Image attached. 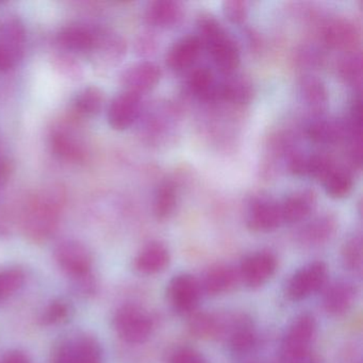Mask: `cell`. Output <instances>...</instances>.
<instances>
[{
  "label": "cell",
  "instance_id": "cell-1",
  "mask_svg": "<svg viewBox=\"0 0 363 363\" xmlns=\"http://www.w3.org/2000/svg\"><path fill=\"white\" fill-rule=\"evenodd\" d=\"M65 201L62 190L56 186L29 197L22 216L25 233L35 241L50 237L58 227Z\"/></svg>",
  "mask_w": 363,
  "mask_h": 363
},
{
  "label": "cell",
  "instance_id": "cell-2",
  "mask_svg": "<svg viewBox=\"0 0 363 363\" xmlns=\"http://www.w3.org/2000/svg\"><path fill=\"white\" fill-rule=\"evenodd\" d=\"M197 26L199 33L197 37L201 40L203 48H207L211 55L218 71L224 75H233L241 63L240 48L235 40L212 16H201Z\"/></svg>",
  "mask_w": 363,
  "mask_h": 363
},
{
  "label": "cell",
  "instance_id": "cell-3",
  "mask_svg": "<svg viewBox=\"0 0 363 363\" xmlns=\"http://www.w3.org/2000/svg\"><path fill=\"white\" fill-rule=\"evenodd\" d=\"M316 333L318 322L313 314L303 313L295 318L282 339V357L291 363L310 354Z\"/></svg>",
  "mask_w": 363,
  "mask_h": 363
},
{
  "label": "cell",
  "instance_id": "cell-4",
  "mask_svg": "<svg viewBox=\"0 0 363 363\" xmlns=\"http://www.w3.org/2000/svg\"><path fill=\"white\" fill-rule=\"evenodd\" d=\"M114 328L121 339L129 344H143L154 330V320L145 310L135 305H125L116 311Z\"/></svg>",
  "mask_w": 363,
  "mask_h": 363
},
{
  "label": "cell",
  "instance_id": "cell-5",
  "mask_svg": "<svg viewBox=\"0 0 363 363\" xmlns=\"http://www.w3.org/2000/svg\"><path fill=\"white\" fill-rule=\"evenodd\" d=\"M328 281V267L323 261H314L297 269L286 286L291 301L298 303L324 290Z\"/></svg>",
  "mask_w": 363,
  "mask_h": 363
},
{
  "label": "cell",
  "instance_id": "cell-6",
  "mask_svg": "<svg viewBox=\"0 0 363 363\" xmlns=\"http://www.w3.org/2000/svg\"><path fill=\"white\" fill-rule=\"evenodd\" d=\"M50 144L52 152L67 162H84L89 155L86 142L72 121H62L52 129Z\"/></svg>",
  "mask_w": 363,
  "mask_h": 363
},
{
  "label": "cell",
  "instance_id": "cell-7",
  "mask_svg": "<svg viewBox=\"0 0 363 363\" xmlns=\"http://www.w3.org/2000/svg\"><path fill=\"white\" fill-rule=\"evenodd\" d=\"M167 299L174 311L182 315H189L197 311L203 289L201 281L188 273L177 274L167 284Z\"/></svg>",
  "mask_w": 363,
  "mask_h": 363
},
{
  "label": "cell",
  "instance_id": "cell-8",
  "mask_svg": "<svg viewBox=\"0 0 363 363\" xmlns=\"http://www.w3.org/2000/svg\"><path fill=\"white\" fill-rule=\"evenodd\" d=\"M278 261L273 252L262 250L252 252L242 260L238 267L240 282L246 288L256 290L265 286L276 274Z\"/></svg>",
  "mask_w": 363,
  "mask_h": 363
},
{
  "label": "cell",
  "instance_id": "cell-9",
  "mask_svg": "<svg viewBox=\"0 0 363 363\" xmlns=\"http://www.w3.org/2000/svg\"><path fill=\"white\" fill-rule=\"evenodd\" d=\"M55 258L63 272L75 278H86L92 269V255L78 241L60 242L55 250Z\"/></svg>",
  "mask_w": 363,
  "mask_h": 363
},
{
  "label": "cell",
  "instance_id": "cell-10",
  "mask_svg": "<svg viewBox=\"0 0 363 363\" xmlns=\"http://www.w3.org/2000/svg\"><path fill=\"white\" fill-rule=\"evenodd\" d=\"M322 33L327 48L345 54L357 52L361 41L360 30L350 18H333L325 24Z\"/></svg>",
  "mask_w": 363,
  "mask_h": 363
},
{
  "label": "cell",
  "instance_id": "cell-11",
  "mask_svg": "<svg viewBox=\"0 0 363 363\" xmlns=\"http://www.w3.org/2000/svg\"><path fill=\"white\" fill-rule=\"evenodd\" d=\"M246 225L255 233H272L279 228L284 225L280 203L267 197H257L250 203Z\"/></svg>",
  "mask_w": 363,
  "mask_h": 363
},
{
  "label": "cell",
  "instance_id": "cell-12",
  "mask_svg": "<svg viewBox=\"0 0 363 363\" xmlns=\"http://www.w3.org/2000/svg\"><path fill=\"white\" fill-rule=\"evenodd\" d=\"M160 78L161 69L158 65L150 61H142L130 65L123 72L121 84L127 92L142 96L154 90Z\"/></svg>",
  "mask_w": 363,
  "mask_h": 363
},
{
  "label": "cell",
  "instance_id": "cell-13",
  "mask_svg": "<svg viewBox=\"0 0 363 363\" xmlns=\"http://www.w3.org/2000/svg\"><path fill=\"white\" fill-rule=\"evenodd\" d=\"M324 289L323 309L331 316H341L347 313L358 298V288L350 280H335Z\"/></svg>",
  "mask_w": 363,
  "mask_h": 363
},
{
  "label": "cell",
  "instance_id": "cell-14",
  "mask_svg": "<svg viewBox=\"0 0 363 363\" xmlns=\"http://www.w3.org/2000/svg\"><path fill=\"white\" fill-rule=\"evenodd\" d=\"M230 320L231 313L195 311L190 315L189 330L197 339L224 341Z\"/></svg>",
  "mask_w": 363,
  "mask_h": 363
},
{
  "label": "cell",
  "instance_id": "cell-15",
  "mask_svg": "<svg viewBox=\"0 0 363 363\" xmlns=\"http://www.w3.org/2000/svg\"><path fill=\"white\" fill-rule=\"evenodd\" d=\"M142 109V96L124 92L114 97L108 108V122L116 130L129 128L139 118Z\"/></svg>",
  "mask_w": 363,
  "mask_h": 363
},
{
  "label": "cell",
  "instance_id": "cell-16",
  "mask_svg": "<svg viewBox=\"0 0 363 363\" xmlns=\"http://www.w3.org/2000/svg\"><path fill=\"white\" fill-rule=\"evenodd\" d=\"M335 161L324 154H293L289 159V171L296 177H309L323 182L331 173Z\"/></svg>",
  "mask_w": 363,
  "mask_h": 363
},
{
  "label": "cell",
  "instance_id": "cell-17",
  "mask_svg": "<svg viewBox=\"0 0 363 363\" xmlns=\"http://www.w3.org/2000/svg\"><path fill=\"white\" fill-rule=\"evenodd\" d=\"M99 30L88 25H69L57 35V43L65 52L91 54L96 43Z\"/></svg>",
  "mask_w": 363,
  "mask_h": 363
},
{
  "label": "cell",
  "instance_id": "cell-18",
  "mask_svg": "<svg viewBox=\"0 0 363 363\" xmlns=\"http://www.w3.org/2000/svg\"><path fill=\"white\" fill-rule=\"evenodd\" d=\"M280 203L284 224H297L307 220L315 209L318 197L311 190L292 193Z\"/></svg>",
  "mask_w": 363,
  "mask_h": 363
},
{
  "label": "cell",
  "instance_id": "cell-19",
  "mask_svg": "<svg viewBox=\"0 0 363 363\" xmlns=\"http://www.w3.org/2000/svg\"><path fill=\"white\" fill-rule=\"evenodd\" d=\"M225 342L233 354H246L252 352L258 342L252 318L246 314L235 313V320Z\"/></svg>",
  "mask_w": 363,
  "mask_h": 363
},
{
  "label": "cell",
  "instance_id": "cell-20",
  "mask_svg": "<svg viewBox=\"0 0 363 363\" xmlns=\"http://www.w3.org/2000/svg\"><path fill=\"white\" fill-rule=\"evenodd\" d=\"M240 282L238 269L228 264H220L212 267L201 280L203 294L208 296H220L230 292Z\"/></svg>",
  "mask_w": 363,
  "mask_h": 363
},
{
  "label": "cell",
  "instance_id": "cell-21",
  "mask_svg": "<svg viewBox=\"0 0 363 363\" xmlns=\"http://www.w3.org/2000/svg\"><path fill=\"white\" fill-rule=\"evenodd\" d=\"M25 45L26 29L22 21L14 16L0 18V46L18 62L24 56Z\"/></svg>",
  "mask_w": 363,
  "mask_h": 363
},
{
  "label": "cell",
  "instance_id": "cell-22",
  "mask_svg": "<svg viewBox=\"0 0 363 363\" xmlns=\"http://www.w3.org/2000/svg\"><path fill=\"white\" fill-rule=\"evenodd\" d=\"M201 40L197 35H186L172 45L167 54V67L173 71L180 72L194 65L201 55Z\"/></svg>",
  "mask_w": 363,
  "mask_h": 363
},
{
  "label": "cell",
  "instance_id": "cell-23",
  "mask_svg": "<svg viewBox=\"0 0 363 363\" xmlns=\"http://www.w3.org/2000/svg\"><path fill=\"white\" fill-rule=\"evenodd\" d=\"M184 16V7L175 0H156L148 4L145 20L150 26L167 29L179 24Z\"/></svg>",
  "mask_w": 363,
  "mask_h": 363
},
{
  "label": "cell",
  "instance_id": "cell-24",
  "mask_svg": "<svg viewBox=\"0 0 363 363\" xmlns=\"http://www.w3.org/2000/svg\"><path fill=\"white\" fill-rule=\"evenodd\" d=\"M171 262V255L164 244L152 242L142 248L135 259V267L143 275L162 273Z\"/></svg>",
  "mask_w": 363,
  "mask_h": 363
},
{
  "label": "cell",
  "instance_id": "cell-25",
  "mask_svg": "<svg viewBox=\"0 0 363 363\" xmlns=\"http://www.w3.org/2000/svg\"><path fill=\"white\" fill-rule=\"evenodd\" d=\"M127 45L121 35L105 29H99L96 43L91 55L101 63L114 65L120 62L126 55Z\"/></svg>",
  "mask_w": 363,
  "mask_h": 363
},
{
  "label": "cell",
  "instance_id": "cell-26",
  "mask_svg": "<svg viewBox=\"0 0 363 363\" xmlns=\"http://www.w3.org/2000/svg\"><path fill=\"white\" fill-rule=\"evenodd\" d=\"M337 220L333 216H320L308 223L299 230L297 240L308 247H315L330 241L337 231Z\"/></svg>",
  "mask_w": 363,
  "mask_h": 363
},
{
  "label": "cell",
  "instance_id": "cell-27",
  "mask_svg": "<svg viewBox=\"0 0 363 363\" xmlns=\"http://www.w3.org/2000/svg\"><path fill=\"white\" fill-rule=\"evenodd\" d=\"M63 342L69 363H103V350L94 337L84 335Z\"/></svg>",
  "mask_w": 363,
  "mask_h": 363
},
{
  "label": "cell",
  "instance_id": "cell-28",
  "mask_svg": "<svg viewBox=\"0 0 363 363\" xmlns=\"http://www.w3.org/2000/svg\"><path fill=\"white\" fill-rule=\"evenodd\" d=\"M310 141L320 145H333L347 138L346 123L327 118H318L308 126Z\"/></svg>",
  "mask_w": 363,
  "mask_h": 363
},
{
  "label": "cell",
  "instance_id": "cell-29",
  "mask_svg": "<svg viewBox=\"0 0 363 363\" xmlns=\"http://www.w3.org/2000/svg\"><path fill=\"white\" fill-rule=\"evenodd\" d=\"M254 94L252 82L242 76L230 75L224 82H218V101L244 106L252 101Z\"/></svg>",
  "mask_w": 363,
  "mask_h": 363
},
{
  "label": "cell",
  "instance_id": "cell-30",
  "mask_svg": "<svg viewBox=\"0 0 363 363\" xmlns=\"http://www.w3.org/2000/svg\"><path fill=\"white\" fill-rule=\"evenodd\" d=\"M299 94L301 101L312 113L318 116L326 110L328 105V92L324 82L316 76H303L299 82Z\"/></svg>",
  "mask_w": 363,
  "mask_h": 363
},
{
  "label": "cell",
  "instance_id": "cell-31",
  "mask_svg": "<svg viewBox=\"0 0 363 363\" xmlns=\"http://www.w3.org/2000/svg\"><path fill=\"white\" fill-rule=\"evenodd\" d=\"M188 88L193 96L203 101H218V82L209 67L193 69L189 76Z\"/></svg>",
  "mask_w": 363,
  "mask_h": 363
},
{
  "label": "cell",
  "instance_id": "cell-32",
  "mask_svg": "<svg viewBox=\"0 0 363 363\" xmlns=\"http://www.w3.org/2000/svg\"><path fill=\"white\" fill-rule=\"evenodd\" d=\"M178 203V189L172 182L159 186L155 195L154 214L158 220H167L173 216Z\"/></svg>",
  "mask_w": 363,
  "mask_h": 363
},
{
  "label": "cell",
  "instance_id": "cell-33",
  "mask_svg": "<svg viewBox=\"0 0 363 363\" xmlns=\"http://www.w3.org/2000/svg\"><path fill=\"white\" fill-rule=\"evenodd\" d=\"M103 92L96 86H88L77 93L73 101V109L80 118L97 116L103 109Z\"/></svg>",
  "mask_w": 363,
  "mask_h": 363
},
{
  "label": "cell",
  "instance_id": "cell-34",
  "mask_svg": "<svg viewBox=\"0 0 363 363\" xmlns=\"http://www.w3.org/2000/svg\"><path fill=\"white\" fill-rule=\"evenodd\" d=\"M325 192L333 199H343L352 192L354 178L348 169L335 167L322 182Z\"/></svg>",
  "mask_w": 363,
  "mask_h": 363
},
{
  "label": "cell",
  "instance_id": "cell-35",
  "mask_svg": "<svg viewBox=\"0 0 363 363\" xmlns=\"http://www.w3.org/2000/svg\"><path fill=\"white\" fill-rule=\"evenodd\" d=\"M341 259L346 271L361 275L363 267V242L361 235L348 238L341 250Z\"/></svg>",
  "mask_w": 363,
  "mask_h": 363
},
{
  "label": "cell",
  "instance_id": "cell-36",
  "mask_svg": "<svg viewBox=\"0 0 363 363\" xmlns=\"http://www.w3.org/2000/svg\"><path fill=\"white\" fill-rule=\"evenodd\" d=\"M340 77L347 86L354 90H361L362 84V56L360 52H354L346 54L339 63Z\"/></svg>",
  "mask_w": 363,
  "mask_h": 363
},
{
  "label": "cell",
  "instance_id": "cell-37",
  "mask_svg": "<svg viewBox=\"0 0 363 363\" xmlns=\"http://www.w3.org/2000/svg\"><path fill=\"white\" fill-rule=\"evenodd\" d=\"M52 67L63 77L71 80L82 79L84 69L77 59L71 54H58L52 58Z\"/></svg>",
  "mask_w": 363,
  "mask_h": 363
},
{
  "label": "cell",
  "instance_id": "cell-38",
  "mask_svg": "<svg viewBox=\"0 0 363 363\" xmlns=\"http://www.w3.org/2000/svg\"><path fill=\"white\" fill-rule=\"evenodd\" d=\"M225 18L235 25H242L247 20L250 5L244 0H226L222 4Z\"/></svg>",
  "mask_w": 363,
  "mask_h": 363
},
{
  "label": "cell",
  "instance_id": "cell-39",
  "mask_svg": "<svg viewBox=\"0 0 363 363\" xmlns=\"http://www.w3.org/2000/svg\"><path fill=\"white\" fill-rule=\"evenodd\" d=\"M169 363H208V360L199 350L184 346L174 352Z\"/></svg>",
  "mask_w": 363,
  "mask_h": 363
},
{
  "label": "cell",
  "instance_id": "cell-40",
  "mask_svg": "<svg viewBox=\"0 0 363 363\" xmlns=\"http://www.w3.org/2000/svg\"><path fill=\"white\" fill-rule=\"evenodd\" d=\"M67 312H69V310H67V307L65 303H52L46 310L45 313H44V322L48 323V324L60 322V320H65L67 318Z\"/></svg>",
  "mask_w": 363,
  "mask_h": 363
},
{
  "label": "cell",
  "instance_id": "cell-41",
  "mask_svg": "<svg viewBox=\"0 0 363 363\" xmlns=\"http://www.w3.org/2000/svg\"><path fill=\"white\" fill-rule=\"evenodd\" d=\"M18 63V61H16L7 50H4V48L0 46V73L9 72L10 69H13Z\"/></svg>",
  "mask_w": 363,
  "mask_h": 363
},
{
  "label": "cell",
  "instance_id": "cell-42",
  "mask_svg": "<svg viewBox=\"0 0 363 363\" xmlns=\"http://www.w3.org/2000/svg\"><path fill=\"white\" fill-rule=\"evenodd\" d=\"M0 363H33L26 354L20 352H13L4 357Z\"/></svg>",
  "mask_w": 363,
  "mask_h": 363
},
{
  "label": "cell",
  "instance_id": "cell-43",
  "mask_svg": "<svg viewBox=\"0 0 363 363\" xmlns=\"http://www.w3.org/2000/svg\"><path fill=\"white\" fill-rule=\"evenodd\" d=\"M291 363H320V361L311 352L310 354H306V356L301 357V358L297 359V360L293 361Z\"/></svg>",
  "mask_w": 363,
  "mask_h": 363
}]
</instances>
